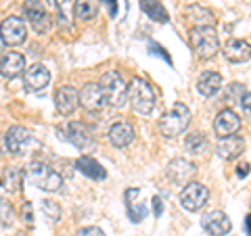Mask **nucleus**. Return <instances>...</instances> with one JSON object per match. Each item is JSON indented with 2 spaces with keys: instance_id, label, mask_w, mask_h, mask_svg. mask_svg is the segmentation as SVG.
Instances as JSON below:
<instances>
[{
  "instance_id": "obj_34",
  "label": "nucleus",
  "mask_w": 251,
  "mask_h": 236,
  "mask_svg": "<svg viewBox=\"0 0 251 236\" xmlns=\"http://www.w3.org/2000/svg\"><path fill=\"white\" fill-rule=\"evenodd\" d=\"M21 215H23V222H27L29 226L34 224V207H31V203H29V201L23 203V207H21Z\"/></svg>"
},
{
  "instance_id": "obj_4",
  "label": "nucleus",
  "mask_w": 251,
  "mask_h": 236,
  "mask_svg": "<svg viewBox=\"0 0 251 236\" xmlns=\"http://www.w3.org/2000/svg\"><path fill=\"white\" fill-rule=\"evenodd\" d=\"M191 46L199 59H211L220 48L214 27H191Z\"/></svg>"
},
{
  "instance_id": "obj_41",
  "label": "nucleus",
  "mask_w": 251,
  "mask_h": 236,
  "mask_svg": "<svg viewBox=\"0 0 251 236\" xmlns=\"http://www.w3.org/2000/svg\"><path fill=\"white\" fill-rule=\"evenodd\" d=\"M4 46H6V44L2 42V38H0V54H2V52H4Z\"/></svg>"
},
{
  "instance_id": "obj_9",
  "label": "nucleus",
  "mask_w": 251,
  "mask_h": 236,
  "mask_svg": "<svg viewBox=\"0 0 251 236\" xmlns=\"http://www.w3.org/2000/svg\"><path fill=\"white\" fill-rule=\"evenodd\" d=\"M124 201H126V211H128V217H130V222H143V219L147 217L149 213V209H147V203L143 199V190H140L138 186H132L126 190L124 194Z\"/></svg>"
},
{
  "instance_id": "obj_10",
  "label": "nucleus",
  "mask_w": 251,
  "mask_h": 236,
  "mask_svg": "<svg viewBox=\"0 0 251 236\" xmlns=\"http://www.w3.org/2000/svg\"><path fill=\"white\" fill-rule=\"evenodd\" d=\"M197 167H195V163H191L188 159H182V157H176V159H172L166 167V174L170 178V182L174 184H188L193 182V176Z\"/></svg>"
},
{
  "instance_id": "obj_32",
  "label": "nucleus",
  "mask_w": 251,
  "mask_h": 236,
  "mask_svg": "<svg viewBox=\"0 0 251 236\" xmlns=\"http://www.w3.org/2000/svg\"><path fill=\"white\" fill-rule=\"evenodd\" d=\"M243 94H245V88H243L241 84H230L228 86V92H226V96H224V100H239L243 98Z\"/></svg>"
},
{
  "instance_id": "obj_5",
  "label": "nucleus",
  "mask_w": 251,
  "mask_h": 236,
  "mask_svg": "<svg viewBox=\"0 0 251 236\" xmlns=\"http://www.w3.org/2000/svg\"><path fill=\"white\" fill-rule=\"evenodd\" d=\"M100 88L105 92L107 105L111 107H122L126 98H128V86H126V82L117 71H107L100 77Z\"/></svg>"
},
{
  "instance_id": "obj_7",
  "label": "nucleus",
  "mask_w": 251,
  "mask_h": 236,
  "mask_svg": "<svg viewBox=\"0 0 251 236\" xmlns=\"http://www.w3.org/2000/svg\"><path fill=\"white\" fill-rule=\"evenodd\" d=\"M23 13H25V19L29 21V25L34 27L36 34H46L50 29L52 19L40 0H25L23 2Z\"/></svg>"
},
{
  "instance_id": "obj_2",
  "label": "nucleus",
  "mask_w": 251,
  "mask_h": 236,
  "mask_svg": "<svg viewBox=\"0 0 251 236\" xmlns=\"http://www.w3.org/2000/svg\"><path fill=\"white\" fill-rule=\"evenodd\" d=\"M27 178L36 188L46 190V192H57L63 186V178L50 167V165H46L42 161H31L27 165Z\"/></svg>"
},
{
  "instance_id": "obj_37",
  "label": "nucleus",
  "mask_w": 251,
  "mask_h": 236,
  "mask_svg": "<svg viewBox=\"0 0 251 236\" xmlns=\"http://www.w3.org/2000/svg\"><path fill=\"white\" fill-rule=\"evenodd\" d=\"M247 174H249V163L243 161V163L239 165V167H237V176H239V178H245Z\"/></svg>"
},
{
  "instance_id": "obj_15",
  "label": "nucleus",
  "mask_w": 251,
  "mask_h": 236,
  "mask_svg": "<svg viewBox=\"0 0 251 236\" xmlns=\"http://www.w3.org/2000/svg\"><path fill=\"white\" fill-rule=\"evenodd\" d=\"M239 128H241V117L232 109H222L214 119V130L220 138L232 136V134L239 132Z\"/></svg>"
},
{
  "instance_id": "obj_30",
  "label": "nucleus",
  "mask_w": 251,
  "mask_h": 236,
  "mask_svg": "<svg viewBox=\"0 0 251 236\" xmlns=\"http://www.w3.org/2000/svg\"><path fill=\"white\" fill-rule=\"evenodd\" d=\"M19 180H21V171L17 167L6 169V188H9V192H17L19 190Z\"/></svg>"
},
{
  "instance_id": "obj_33",
  "label": "nucleus",
  "mask_w": 251,
  "mask_h": 236,
  "mask_svg": "<svg viewBox=\"0 0 251 236\" xmlns=\"http://www.w3.org/2000/svg\"><path fill=\"white\" fill-rule=\"evenodd\" d=\"M239 105H241V109H243V115H245L247 119L251 121V92L243 94V98L239 100Z\"/></svg>"
},
{
  "instance_id": "obj_13",
  "label": "nucleus",
  "mask_w": 251,
  "mask_h": 236,
  "mask_svg": "<svg viewBox=\"0 0 251 236\" xmlns=\"http://www.w3.org/2000/svg\"><path fill=\"white\" fill-rule=\"evenodd\" d=\"M201 224H203V228H205V232L209 236H226L232 230L230 217L226 215L224 211H218V209L211 211V213H207V215H203Z\"/></svg>"
},
{
  "instance_id": "obj_35",
  "label": "nucleus",
  "mask_w": 251,
  "mask_h": 236,
  "mask_svg": "<svg viewBox=\"0 0 251 236\" xmlns=\"http://www.w3.org/2000/svg\"><path fill=\"white\" fill-rule=\"evenodd\" d=\"M75 236H105V232L100 230L97 226H88V228H82V230H77Z\"/></svg>"
},
{
  "instance_id": "obj_14",
  "label": "nucleus",
  "mask_w": 251,
  "mask_h": 236,
  "mask_svg": "<svg viewBox=\"0 0 251 236\" xmlns=\"http://www.w3.org/2000/svg\"><path fill=\"white\" fill-rule=\"evenodd\" d=\"M54 107L61 115H72L80 107V92L74 86H61L54 94Z\"/></svg>"
},
{
  "instance_id": "obj_8",
  "label": "nucleus",
  "mask_w": 251,
  "mask_h": 236,
  "mask_svg": "<svg viewBox=\"0 0 251 236\" xmlns=\"http://www.w3.org/2000/svg\"><path fill=\"white\" fill-rule=\"evenodd\" d=\"M25 36H27V27H25V21L21 17H6L2 21V25H0V38H2L4 44L9 46H19L25 42Z\"/></svg>"
},
{
  "instance_id": "obj_21",
  "label": "nucleus",
  "mask_w": 251,
  "mask_h": 236,
  "mask_svg": "<svg viewBox=\"0 0 251 236\" xmlns=\"http://www.w3.org/2000/svg\"><path fill=\"white\" fill-rule=\"evenodd\" d=\"M220 88H222V75H220L218 71H205L199 75L197 80V90L199 94H203V96H216V94L220 92Z\"/></svg>"
},
{
  "instance_id": "obj_36",
  "label": "nucleus",
  "mask_w": 251,
  "mask_h": 236,
  "mask_svg": "<svg viewBox=\"0 0 251 236\" xmlns=\"http://www.w3.org/2000/svg\"><path fill=\"white\" fill-rule=\"evenodd\" d=\"M153 213H155L157 217L163 213V201H161V196H159V194H155V196H153Z\"/></svg>"
},
{
  "instance_id": "obj_1",
  "label": "nucleus",
  "mask_w": 251,
  "mask_h": 236,
  "mask_svg": "<svg viewBox=\"0 0 251 236\" xmlns=\"http://www.w3.org/2000/svg\"><path fill=\"white\" fill-rule=\"evenodd\" d=\"M191 123V109H188L184 103H176L174 107L166 111L159 119V132L166 138H174L180 136Z\"/></svg>"
},
{
  "instance_id": "obj_11",
  "label": "nucleus",
  "mask_w": 251,
  "mask_h": 236,
  "mask_svg": "<svg viewBox=\"0 0 251 236\" xmlns=\"http://www.w3.org/2000/svg\"><path fill=\"white\" fill-rule=\"evenodd\" d=\"M80 105L86 109V111H103L107 107V98H105V92L100 88V84H86L84 88L80 90Z\"/></svg>"
},
{
  "instance_id": "obj_6",
  "label": "nucleus",
  "mask_w": 251,
  "mask_h": 236,
  "mask_svg": "<svg viewBox=\"0 0 251 236\" xmlns=\"http://www.w3.org/2000/svg\"><path fill=\"white\" fill-rule=\"evenodd\" d=\"M209 201V190L205 184L201 182H188L184 184L182 192H180V203L186 211H201Z\"/></svg>"
},
{
  "instance_id": "obj_3",
  "label": "nucleus",
  "mask_w": 251,
  "mask_h": 236,
  "mask_svg": "<svg viewBox=\"0 0 251 236\" xmlns=\"http://www.w3.org/2000/svg\"><path fill=\"white\" fill-rule=\"evenodd\" d=\"M128 98L132 103V109L138 113V115H149L155 109V92L153 88L149 86L143 77H134L128 86Z\"/></svg>"
},
{
  "instance_id": "obj_28",
  "label": "nucleus",
  "mask_w": 251,
  "mask_h": 236,
  "mask_svg": "<svg viewBox=\"0 0 251 236\" xmlns=\"http://www.w3.org/2000/svg\"><path fill=\"white\" fill-rule=\"evenodd\" d=\"M15 219V209L6 199H0V228H9Z\"/></svg>"
},
{
  "instance_id": "obj_20",
  "label": "nucleus",
  "mask_w": 251,
  "mask_h": 236,
  "mask_svg": "<svg viewBox=\"0 0 251 236\" xmlns=\"http://www.w3.org/2000/svg\"><path fill=\"white\" fill-rule=\"evenodd\" d=\"M222 54L226 57V61H230V63H245L251 59V44L247 40H228L224 46V50Z\"/></svg>"
},
{
  "instance_id": "obj_38",
  "label": "nucleus",
  "mask_w": 251,
  "mask_h": 236,
  "mask_svg": "<svg viewBox=\"0 0 251 236\" xmlns=\"http://www.w3.org/2000/svg\"><path fill=\"white\" fill-rule=\"evenodd\" d=\"M105 2H107L109 15H111V17H115V15H117V4H115V0H105Z\"/></svg>"
},
{
  "instance_id": "obj_12",
  "label": "nucleus",
  "mask_w": 251,
  "mask_h": 236,
  "mask_svg": "<svg viewBox=\"0 0 251 236\" xmlns=\"http://www.w3.org/2000/svg\"><path fill=\"white\" fill-rule=\"evenodd\" d=\"M4 142H6V148H9L11 155H23L31 142V132L27 128H23V125H13V128L6 132Z\"/></svg>"
},
{
  "instance_id": "obj_17",
  "label": "nucleus",
  "mask_w": 251,
  "mask_h": 236,
  "mask_svg": "<svg viewBox=\"0 0 251 236\" xmlns=\"http://www.w3.org/2000/svg\"><path fill=\"white\" fill-rule=\"evenodd\" d=\"M136 132L132 128V123L128 121H117L109 128V142H111L115 148H126L134 142Z\"/></svg>"
},
{
  "instance_id": "obj_40",
  "label": "nucleus",
  "mask_w": 251,
  "mask_h": 236,
  "mask_svg": "<svg viewBox=\"0 0 251 236\" xmlns=\"http://www.w3.org/2000/svg\"><path fill=\"white\" fill-rule=\"evenodd\" d=\"M245 232H247V234L251 236V213H249V215L245 217Z\"/></svg>"
},
{
  "instance_id": "obj_31",
  "label": "nucleus",
  "mask_w": 251,
  "mask_h": 236,
  "mask_svg": "<svg viewBox=\"0 0 251 236\" xmlns=\"http://www.w3.org/2000/svg\"><path fill=\"white\" fill-rule=\"evenodd\" d=\"M147 46H149V52H151V54H155V57H161L163 61L168 63V65H172V57L166 52V48H163V46H159V44L153 42V40H149V44H147Z\"/></svg>"
},
{
  "instance_id": "obj_29",
  "label": "nucleus",
  "mask_w": 251,
  "mask_h": 236,
  "mask_svg": "<svg viewBox=\"0 0 251 236\" xmlns=\"http://www.w3.org/2000/svg\"><path fill=\"white\" fill-rule=\"evenodd\" d=\"M42 211H44V215L49 217L50 222H59V219H61V207H59V203H54L50 199L42 201Z\"/></svg>"
},
{
  "instance_id": "obj_25",
  "label": "nucleus",
  "mask_w": 251,
  "mask_h": 236,
  "mask_svg": "<svg viewBox=\"0 0 251 236\" xmlns=\"http://www.w3.org/2000/svg\"><path fill=\"white\" fill-rule=\"evenodd\" d=\"M100 0H75L74 4V15L82 21H90L97 17Z\"/></svg>"
},
{
  "instance_id": "obj_26",
  "label": "nucleus",
  "mask_w": 251,
  "mask_h": 236,
  "mask_svg": "<svg viewBox=\"0 0 251 236\" xmlns=\"http://www.w3.org/2000/svg\"><path fill=\"white\" fill-rule=\"evenodd\" d=\"M140 11L149 15V19H153L157 23H168V11L157 0H140Z\"/></svg>"
},
{
  "instance_id": "obj_42",
  "label": "nucleus",
  "mask_w": 251,
  "mask_h": 236,
  "mask_svg": "<svg viewBox=\"0 0 251 236\" xmlns=\"http://www.w3.org/2000/svg\"><path fill=\"white\" fill-rule=\"evenodd\" d=\"M15 236H23V234H15Z\"/></svg>"
},
{
  "instance_id": "obj_22",
  "label": "nucleus",
  "mask_w": 251,
  "mask_h": 236,
  "mask_svg": "<svg viewBox=\"0 0 251 236\" xmlns=\"http://www.w3.org/2000/svg\"><path fill=\"white\" fill-rule=\"evenodd\" d=\"M65 138H67L74 146H77V148H86V146H88V144L92 142L90 130L86 128L84 123H80V121H74V123H69V125H67V130H65Z\"/></svg>"
},
{
  "instance_id": "obj_16",
  "label": "nucleus",
  "mask_w": 251,
  "mask_h": 236,
  "mask_svg": "<svg viewBox=\"0 0 251 236\" xmlns=\"http://www.w3.org/2000/svg\"><path fill=\"white\" fill-rule=\"evenodd\" d=\"M49 82H50V71L44 65H40V63L31 65L25 71V75H23V84H25V88L31 92L44 90L46 86H49Z\"/></svg>"
},
{
  "instance_id": "obj_23",
  "label": "nucleus",
  "mask_w": 251,
  "mask_h": 236,
  "mask_svg": "<svg viewBox=\"0 0 251 236\" xmlns=\"http://www.w3.org/2000/svg\"><path fill=\"white\" fill-rule=\"evenodd\" d=\"M184 15L188 17V21H191L193 27H214L216 25L214 13L207 11V9H203V6H197V4L186 6Z\"/></svg>"
},
{
  "instance_id": "obj_39",
  "label": "nucleus",
  "mask_w": 251,
  "mask_h": 236,
  "mask_svg": "<svg viewBox=\"0 0 251 236\" xmlns=\"http://www.w3.org/2000/svg\"><path fill=\"white\" fill-rule=\"evenodd\" d=\"M46 2H49V4L52 6V9H57V11H61V9H63V4H65V2H67V0H46Z\"/></svg>"
},
{
  "instance_id": "obj_19",
  "label": "nucleus",
  "mask_w": 251,
  "mask_h": 236,
  "mask_svg": "<svg viewBox=\"0 0 251 236\" xmlns=\"http://www.w3.org/2000/svg\"><path fill=\"white\" fill-rule=\"evenodd\" d=\"M216 151L222 159L232 161V159H237V157H241L243 151H245V140L241 136H234V134L232 136H226V138H220Z\"/></svg>"
},
{
  "instance_id": "obj_27",
  "label": "nucleus",
  "mask_w": 251,
  "mask_h": 236,
  "mask_svg": "<svg viewBox=\"0 0 251 236\" xmlns=\"http://www.w3.org/2000/svg\"><path fill=\"white\" fill-rule=\"evenodd\" d=\"M205 144H207V140L201 132H195V134H191V136H186V140H184V146L191 153H203Z\"/></svg>"
},
{
  "instance_id": "obj_24",
  "label": "nucleus",
  "mask_w": 251,
  "mask_h": 236,
  "mask_svg": "<svg viewBox=\"0 0 251 236\" xmlns=\"http://www.w3.org/2000/svg\"><path fill=\"white\" fill-rule=\"evenodd\" d=\"M75 167L80 169L84 176H88L92 180H105L107 178V169L97 159H92V157H88V155L80 157V159L75 161Z\"/></svg>"
},
{
  "instance_id": "obj_18",
  "label": "nucleus",
  "mask_w": 251,
  "mask_h": 236,
  "mask_svg": "<svg viewBox=\"0 0 251 236\" xmlns=\"http://www.w3.org/2000/svg\"><path fill=\"white\" fill-rule=\"evenodd\" d=\"M25 71V57L19 52H6L2 59H0V73L6 80H15Z\"/></svg>"
}]
</instances>
